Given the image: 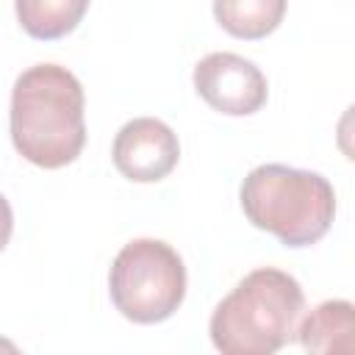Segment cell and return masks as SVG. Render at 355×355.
<instances>
[{"instance_id":"6da1fadb","label":"cell","mask_w":355,"mask_h":355,"mask_svg":"<svg viewBox=\"0 0 355 355\" xmlns=\"http://www.w3.org/2000/svg\"><path fill=\"white\" fill-rule=\"evenodd\" d=\"M8 125L17 153L33 166L72 164L86 144L80 80L58 64L28 67L14 80Z\"/></svg>"},{"instance_id":"3957f363","label":"cell","mask_w":355,"mask_h":355,"mask_svg":"<svg viewBox=\"0 0 355 355\" xmlns=\"http://www.w3.org/2000/svg\"><path fill=\"white\" fill-rule=\"evenodd\" d=\"M244 216L272 233L283 247H311L333 225L336 191L330 180L311 169L286 164L255 166L239 189Z\"/></svg>"},{"instance_id":"277c9868","label":"cell","mask_w":355,"mask_h":355,"mask_svg":"<svg viewBox=\"0 0 355 355\" xmlns=\"http://www.w3.org/2000/svg\"><path fill=\"white\" fill-rule=\"evenodd\" d=\"M108 294L125 319L136 324L164 322L186 297L183 258L161 239H133L111 263Z\"/></svg>"},{"instance_id":"5b68a950","label":"cell","mask_w":355,"mask_h":355,"mask_svg":"<svg viewBox=\"0 0 355 355\" xmlns=\"http://www.w3.org/2000/svg\"><path fill=\"white\" fill-rule=\"evenodd\" d=\"M197 94L219 114L250 116L263 108L269 86L263 72L244 55L236 53H208L194 67Z\"/></svg>"},{"instance_id":"9c48e42d","label":"cell","mask_w":355,"mask_h":355,"mask_svg":"<svg viewBox=\"0 0 355 355\" xmlns=\"http://www.w3.org/2000/svg\"><path fill=\"white\" fill-rule=\"evenodd\" d=\"M86 8V0H17L14 6L22 31L44 42L75 31Z\"/></svg>"},{"instance_id":"8fae6325","label":"cell","mask_w":355,"mask_h":355,"mask_svg":"<svg viewBox=\"0 0 355 355\" xmlns=\"http://www.w3.org/2000/svg\"><path fill=\"white\" fill-rule=\"evenodd\" d=\"M3 355H19V352L14 349V344H11L8 338H3Z\"/></svg>"},{"instance_id":"7a4b0ae2","label":"cell","mask_w":355,"mask_h":355,"mask_svg":"<svg viewBox=\"0 0 355 355\" xmlns=\"http://www.w3.org/2000/svg\"><path fill=\"white\" fill-rule=\"evenodd\" d=\"M305 294L297 277L261 266L244 275L211 313V341L219 355H275L297 338Z\"/></svg>"},{"instance_id":"30bf717a","label":"cell","mask_w":355,"mask_h":355,"mask_svg":"<svg viewBox=\"0 0 355 355\" xmlns=\"http://www.w3.org/2000/svg\"><path fill=\"white\" fill-rule=\"evenodd\" d=\"M336 144L341 150L344 158L355 161V103L338 116V125H336Z\"/></svg>"},{"instance_id":"8992f818","label":"cell","mask_w":355,"mask_h":355,"mask_svg":"<svg viewBox=\"0 0 355 355\" xmlns=\"http://www.w3.org/2000/svg\"><path fill=\"white\" fill-rule=\"evenodd\" d=\"M111 158L116 172L128 180L155 183L178 166L180 141L166 122L155 116H136L116 130Z\"/></svg>"},{"instance_id":"ba28073f","label":"cell","mask_w":355,"mask_h":355,"mask_svg":"<svg viewBox=\"0 0 355 355\" xmlns=\"http://www.w3.org/2000/svg\"><path fill=\"white\" fill-rule=\"evenodd\" d=\"M286 14L283 0H216V22L239 39H263L269 36Z\"/></svg>"},{"instance_id":"52a82bcc","label":"cell","mask_w":355,"mask_h":355,"mask_svg":"<svg viewBox=\"0 0 355 355\" xmlns=\"http://www.w3.org/2000/svg\"><path fill=\"white\" fill-rule=\"evenodd\" d=\"M297 341L305 355H355V302H319L300 322Z\"/></svg>"}]
</instances>
